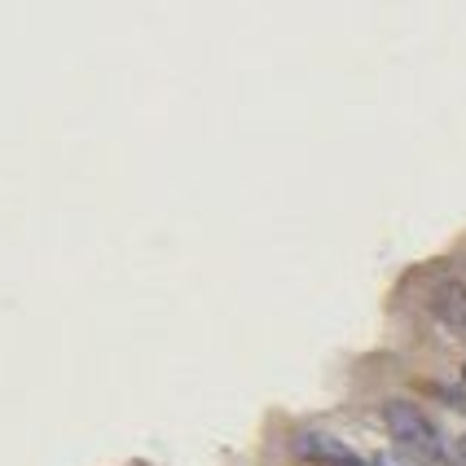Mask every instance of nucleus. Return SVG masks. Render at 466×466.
Returning a JSON list of instances; mask_svg holds the SVG:
<instances>
[{"instance_id": "nucleus-1", "label": "nucleus", "mask_w": 466, "mask_h": 466, "mask_svg": "<svg viewBox=\"0 0 466 466\" xmlns=\"http://www.w3.org/2000/svg\"><path fill=\"white\" fill-rule=\"evenodd\" d=\"M383 427H388L391 444L400 453H410L418 462H449V444H444L436 418H427L414 400H388L383 405Z\"/></svg>"}, {"instance_id": "nucleus-2", "label": "nucleus", "mask_w": 466, "mask_h": 466, "mask_svg": "<svg viewBox=\"0 0 466 466\" xmlns=\"http://www.w3.org/2000/svg\"><path fill=\"white\" fill-rule=\"evenodd\" d=\"M295 453L309 458V462H321V466H365L348 444H339L335 436H321V431H304L295 441Z\"/></svg>"}, {"instance_id": "nucleus-3", "label": "nucleus", "mask_w": 466, "mask_h": 466, "mask_svg": "<svg viewBox=\"0 0 466 466\" xmlns=\"http://www.w3.org/2000/svg\"><path fill=\"white\" fill-rule=\"evenodd\" d=\"M431 312H436V321H441V326L466 335V282L444 278V282L431 290Z\"/></svg>"}, {"instance_id": "nucleus-4", "label": "nucleus", "mask_w": 466, "mask_h": 466, "mask_svg": "<svg viewBox=\"0 0 466 466\" xmlns=\"http://www.w3.org/2000/svg\"><path fill=\"white\" fill-rule=\"evenodd\" d=\"M374 466H427V462H418V458H410V453L391 449V453H379V458H374Z\"/></svg>"}, {"instance_id": "nucleus-5", "label": "nucleus", "mask_w": 466, "mask_h": 466, "mask_svg": "<svg viewBox=\"0 0 466 466\" xmlns=\"http://www.w3.org/2000/svg\"><path fill=\"white\" fill-rule=\"evenodd\" d=\"M449 466H466V436H458L449 444Z\"/></svg>"}, {"instance_id": "nucleus-6", "label": "nucleus", "mask_w": 466, "mask_h": 466, "mask_svg": "<svg viewBox=\"0 0 466 466\" xmlns=\"http://www.w3.org/2000/svg\"><path fill=\"white\" fill-rule=\"evenodd\" d=\"M462 379H466V365H462Z\"/></svg>"}]
</instances>
